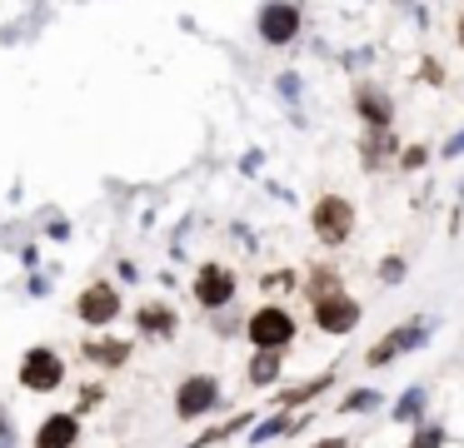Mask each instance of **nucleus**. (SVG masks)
Wrapping results in <instances>:
<instances>
[{"mask_svg":"<svg viewBox=\"0 0 464 448\" xmlns=\"http://www.w3.org/2000/svg\"><path fill=\"white\" fill-rule=\"evenodd\" d=\"M250 344H255V349H270V354H280L285 344H295V319H290V309H280V304H265V309L250 314Z\"/></svg>","mask_w":464,"mask_h":448,"instance_id":"obj_1","label":"nucleus"},{"mask_svg":"<svg viewBox=\"0 0 464 448\" xmlns=\"http://www.w3.org/2000/svg\"><path fill=\"white\" fill-rule=\"evenodd\" d=\"M350 229H355V204L345 194H324L314 204V235H320V245H345Z\"/></svg>","mask_w":464,"mask_h":448,"instance_id":"obj_2","label":"nucleus"},{"mask_svg":"<svg viewBox=\"0 0 464 448\" xmlns=\"http://www.w3.org/2000/svg\"><path fill=\"white\" fill-rule=\"evenodd\" d=\"M21 384L31 389V394H50V389L65 384V363L55 349H31L21 359Z\"/></svg>","mask_w":464,"mask_h":448,"instance_id":"obj_3","label":"nucleus"},{"mask_svg":"<svg viewBox=\"0 0 464 448\" xmlns=\"http://www.w3.org/2000/svg\"><path fill=\"white\" fill-rule=\"evenodd\" d=\"M220 404V379H210V373H195V379H185L180 394H175V414L190 424V418L210 414V408Z\"/></svg>","mask_w":464,"mask_h":448,"instance_id":"obj_4","label":"nucleus"},{"mask_svg":"<svg viewBox=\"0 0 464 448\" xmlns=\"http://www.w3.org/2000/svg\"><path fill=\"white\" fill-rule=\"evenodd\" d=\"M259 35L270 45H290L300 35V11H295L290 0H270L265 11H259Z\"/></svg>","mask_w":464,"mask_h":448,"instance_id":"obj_5","label":"nucleus"},{"mask_svg":"<svg viewBox=\"0 0 464 448\" xmlns=\"http://www.w3.org/2000/svg\"><path fill=\"white\" fill-rule=\"evenodd\" d=\"M195 299L205 304V309H225L230 299H235V274L225 264H205L200 279H195Z\"/></svg>","mask_w":464,"mask_h":448,"instance_id":"obj_6","label":"nucleus"},{"mask_svg":"<svg viewBox=\"0 0 464 448\" xmlns=\"http://www.w3.org/2000/svg\"><path fill=\"white\" fill-rule=\"evenodd\" d=\"M314 324H320L324 334H350L359 324V304L350 294H330L314 304Z\"/></svg>","mask_w":464,"mask_h":448,"instance_id":"obj_7","label":"nucleus"},{"mask_svg":"<svg viewBox=\"0 0 464 448\" xmlns=\"http://www.w3.org/2000/svg\"><path fill=\"white\" fill-rule=\"evenodd\" d=\"M76 314L86 324H110L120 314V294L110 284H90V289H80V299H76Z\"/></svg>","mask_w":464,"mask_h":448,"instance_id":"obj_8","label":"nucleus"},{"mask_svg":"<svg viewBox=\"0 0 464 448\" xmlns=\"http://www.w3.org/2000/svg\"><path fill=\"white\" fill-rule=\"evenodd\" d=\"M424 334H430V324H405V329H395L385 344H375V349H369V369H379V363H389L395 354L414 349V344H420Z\"/></svg>","mask_w":464,"mask_h":448,"instance_id":"obj_9","label":"nucleus"},{"mask_svg":"<svg viewBox=\"0 0 464 448\" xmlns=\"http://www.w3.org/2000/svg\"><path fill=\"white\" fill-rule=\"evenodd\" d=\"M76 438H80L76 414H50L35 434V448H76Z\"/></svg>","mask_w":464,"mask_h":448,"instance_id":"obj_10","label":"nucleus"},{"mask_svg":"<svg viewBox=\"0 0 464 448\" xmlns=\"http://www.w3.org/2000/svg\"><path fill=\"white\" fill-rule=\"evenodd\" d=\"M80 354H86L90 363H105V369H120V363L130 359V344H125V339H86V344H80Z\"/></svg>","mask_w":464,"mask_h":448,"instance_id":"obj_11","label":"nucleus"},{"mask_svg":"<svg viewBox=\"0 0 464 448\" xmlns=\"http://www.w3.org/2000/svg\"><path fill=\"white\" fill-rule=\"evenodd\" d=\"M141 334H150V339H165V334H175V314L165 309V304H150V309H141Z\"/></svg>","mask_w":464,"mask_h":448,"instance_id":"obj_12","label":"nucleus"},{"mask_svg":"<svg viewBox=\"0 0 464 448\" xmlns=\"http://www.w3.org/2000/svg\"><path fill=\"white\" fill-rule=\"evenodd\" d=\"M275 379H280V354L255 349V359H250V384H275Z\"/></svg>","mask_w":464,"mask_h":448,"instance_id":"obj_13","label":"nucleus"},{"mask_svg":"<svg viewBox=\"0 0 464 448\" xmlns=\"http://www.w3.org/2000/svg\"><path fill=\"white\" fill-rule=\"evenodd\" d=\"M359 115H365L369 125L385 130V125H389V100L379 95V90H359Z\"/></svg>","mask_w":464,"mask_h":448,"instance_id":"obj_14","label":"nucleus"},{"mask_svg":"<svg viewBox=\"0 0 464 448\" xmlns=\"http://www.w3.org/2000/svg\"><path fill=\"white\" fill-rule=\"evenodd\" d=\"M420 414H424V389H410V394L395 404V418H400V424H410V418H420Z\"/></svg>","mask_w":464,"mask_h":448,"instance_id":"obj_15","label":"nucleus"},{"mask_svg":"<svg viewBox=\"0 0 464 448\" xmlns=\"http://www.w3.org/2000/svg\"><path fill=\"white\" fill-rule=\"evenodd\" d=\"M324 384H335V379L324 373V379H314V384H300V389H290V394H280V404H285V408H290V404H305V399H314Z\"/></svg>","mask_w":464,"mask_h":448,"instance_id":"obj_16","label":"nucleus"},{"mask_svg":"<svg viewBox=\"0 0 464 448\" xmlns=\"http://www.w3.org/2000/svg\"><path fill=\"white\" fill-rule=\"evenodd\" d=\"M410 448H444V428L440 424H424L420 434L410 438Z\"/></svg>","mask_w":464,"mask_h":448,"instance_id":"obj_17","label":"nucleus"},{"mask_svg":"<svg viewBox=\"0 0 464 448\" xmlns=\"http://www.w3.org/2000/svg\"><path fill=\"white\" fill-rule=\"evenodd\" d=\"M385 155H389V135H385V130H379V135H375V139H369V145H365V165H379V160H385Z\"/></svg>","mask_w":464,"mask_h":448,"instance_id":"obj_18","label":"nucleus"},{"mask_svg":"<svg viewBox=\"0 0 464 448\" xmlns=\"http://www.w3.org/2000/svg\"><path fill=\"white\" fill-rule=\"evenodd\" d=\"M375 404H379L375 389H359V394H350V399H345V414H359V408H375Z\"/></svg>","mask_w":464,"mask_h":448,"instance_id":"obj_19","label":"nucleus"},{"mask_svg":"<svg viewBox=\"0 0 464 448\" xmlns=\"http://www.w3.org/2000/svg\"><path fill=\"white\" fill-rule=\"evenodd\" d=\"M0 448H15V424L5 418V408H0Z\"/></svg>","mask_w":464,"mask_h":448,"instance_id":"obj_20","label":"nucleus"},{"mask_svg":"<svg viewBox=\"0 0 464 448\" xmlns=\"http://www.w3.org/2000/svg\"><path fill=\"white\" fill-rule=\"evenodd\" d=\"M314 448H350V444H345V438H320Z\"/></svg>","mask_w":464,"mask_h":448,"instance_id":"obj_21","label":"nucleus"},{"mask_svg":"<svg viewBox=\"0 0 464 448\" xmlns=\"http://www.w3.org/2000/svg\"><path fill=\"white\" fill-rule=\"evenodd\" d=\"M454 31H459V50H464V21H459V25H454Z\"/></svg>","mask_w":464,"mask_h":448,"instance_id":"obj_22","label":"nucleus"}]
</instances>
